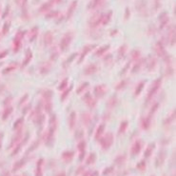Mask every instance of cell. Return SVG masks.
I'll list each match as a JSON object with an SVG mask.
<instances>
[{"instance_id":"obj_18","label":"cell","mask_w":176,"mask_h":176,"mask_svg":"<svg viewBox=\"0 0 176 176\" xmlns=\"http://www.w3.org/2000/svg\"><path fill=\"white\" fill-rule=\"evenodd\" d=\"M42 166H43V159H40L37 163L36 166V172H35V176H43L42 172Z\"/></svg>"},{"instance_id":"obj_8","label":"cell","mask_w":176,"mask_h":176,"mask_svg":"<svg viewBox=\"0 0 176 176\" xmlns=\"http://www.w3.org/2000/svg\"><path fill=\"white\" fill-rule=\"evenodd\" d=\"M154 49H155L156 53H157L160 57H163V56L166 55V51H165V48H164L163 44H162L161 42H157V43H156V45H155V47H154Z\"/></svg>"},{"instance_id":"obj_13","label":"cell","mask_w":176,"mask_h":176,"mask_svg":"<svg viewBox=\"0 0 176 176\" xmlns=\"http://www.w3.org/2000/svg\"><path fill=\"white\" fill-rule=\"evenodd\" d=\"M81 120L84 123V125L89 126L91 122V115L89 112H84L83 114H81Z\"/></svg>"},{"instance_id":"obj_25","label":"cell","mask_w":176,"mask_h":176,"mask_svg":"<svg viewBox=\"0 0 176 176\" xmlns=\"http://www.w3.org/2000/svg\"><path fill=\"white\" fill-rule=\"evenodd\" d=\"M109 49V45H106V46H103V47H101L100 49H98V51L96 52V55H98V56H100V55H102L103 53H105L108 49Z\"/></svg>"},{"instance_id":"obj_16","label":"cell","mask_w":176,"mask_h":176,"mask_svg":"<svg viewBox=\"0 0 176 176\" xmlns=\"http://www.w3.org/2000/svg\"><path fill=\"white\" fill-rule=\"evenodd\" d=\"M62 158L65 162H70L73 158V151H65L62 154Z\"/></svg>"},{"instance_id":"obj_17","label":"cell","mask_w":176,"mask_h":176,"mask_svg":"<svg viewBox=\"0 0 176 176\" xmlns=\"http://www.w3.org/2000/svg\"><path fill=\"white\" fill-rule=\"evenodd\" d=\"M37 34H38V28L37 27H34V28H32L30 31V35H29L30 41H34L36 38Z\"/></svg>"},{"instance_id":"obj_10","label":"cell","mask_w":176,"mask_h":176,"mask_svg":"<svg viewBox=\"0 0 176 176\" xmlns=\"http://www.w3.org/2000/svg\"><path fill=\"white\" fill-rule=\"evenodd\" d=\"M95 48V45H87V46H85L84 47V49H83V52H82V54H81V56H80V59H79V62H81L82 60H84V58H85V56L87 55L88 53H89L92 49H94Z\"/></svg>"},{"instance_id":"obj_47","label":"cell","mask_w":176,"mask_h":176,"mask_svg":"<svg viewBox=\"0 0 176 176\" xmlns=\"http://www.w3.org/2000/svg\"><path fill=\"white\" fill-rule=\"evenodd\" d=\"M70 91H71V88H70L69 90H67V91H66L63 93V94H62V97H61V100H62V101H64L65 99L67 98V96L69 95V93L70 92Z\"/></svg>"},{"instance_id":"obj_43","label":"cell","mask_w":176,"mask_h":176,"mask_svg":"<svg viewBox=\"0 0 176 176\" xmlns=\"http://www.w3.org/2000/svg\"><path fill=\"white\" fill-rule=\"evenodd\" d=\"M125 156L124 155H122V156H118L117 158H116V160H115V163L116 164H118V165H120V164H123L124 162H125Z\"/></svg>"},{"instance_id":"obj_34","label":"cell","mask_w":176,"mask_h":176,"mask_svg":"<svg viewBox=\"0 0 176 176\" xmlns=\"http://www.w3.org/2000/svg\"><path fill=\"white\" fill-rule=\"evenodd\" d=\"M44 108H45V109L49 112L52 109V103H51V100H45V102H44Z\"/></svg>"},{"instance_id":"obj_31","label":"cell","mask_w":176,"mask_h":176,"mask_svg":"<svg viewBox=\"0 0 176 176\" xmlns=\"http://www.w3.org/2000/svg\"><path fill=\"white\" fill-rule=\"evenodd\" d=\"M127 127H128V122H127V121H123V122L121 123V125H120L119 133H125V130H127Z\"/></svg>"},{"instance_id":"obj_56","label":"cell","mask_w":176,"mask_h":176,"mask_svg":"<svg viewBox=\"0 0 176 176\" xmlns=\"http://www.w3.org/2000/svg\"><path fill=\"white\" fill-rule=\"evenodd\" d=\"M56 176H66V173L64 172H60V173H58Z\"/></svg>"},{"instance_id":"obj_23","label":"cell","mask_w":176,"mask_h":176,"mask_svg":"<svg viewBox=\"0 0 176 176\" xmlns=\"http://www.w3.org/2000/svg\"><path fill=\"white\" fill-rule=\"evenodd\" d=\"M165 158H166V153H165V151H163L159 153V155L157 157V166H161L165 161Z\"/></svg>"},{"instance_id":"obj_19","label":"cell","mask_w":176,"mask_h":176,"mask_svg":"<svg viewBox=\"0 0 176 176\" xmlns=\"http://www.w3.org/2000/svg\"><path fill=\"white\" fill-rule=\"evenodd\" d=\"M85 148H86V142L85 141H81L79 144H78V150L81 152V154H80V160H82V158H83V156L85 154Z\"/></svg>"},{"instance_id":"obj_37","label":"cell","mask_w":176,"mask_h":176,"mask_svg":"<svg viewBox=\"0 0 176 176\" xmlns=\"http://www.w3.org/2000/svg\"><path fill=\"white\" fill-rule=\"evenodd\" d=\"M21 137H22V134H21V131H19V133L16 134V136L14 137V138L13 139V141H12V146H13L14 144H16L17 142H19L20 141V139H21Z\"/></svg>"},{"instance_id":"obj_55","label":"cell","mask_w":176,"mask_h":176,"mask_svg":"<svg viewBox=\"0 0 176 176\" xmlns=\"http://www.w3.org/2000/svg\"><path fill=\"white\" fill-rule=\"evenodd\" d=\"M6 54H8V52H2L1 54H0V59H1L2 57H4Z\"/></svg>"},{"instance_id":"obj_27","label":"cell","mask_w":176,"mask_h":176,"mask_svg":"<svg viewBox=\"0 0 176 176\" xmlns=\"http://www.w3.org/2000/svg\"><path fill=\"white\" fill-rule=\"evenodd\" d=\"M52 96V92L49 90H45L43 91V97L45 98V100H51Z\"/></svg>"},{"instance_id":"obj_6","label":"cell","mask_w":176,"mask_h":176,"mask_svg":"<svg viewBox=\"0 0 176 176\" xmlns=\"http://www.w3.org/2000/svg\"><path fill=\"white\" fill-rule=\"evenodd\" d=\"M22 37H23V32L18 31L17 34H16L14 40H13V52H18V49L21 47V40Z\"/></svg>"},{"instance_id":"obj_52","label":"cell","mask_w":176,"mask_h":176,"mask_svg":"<svg viewBox=\"0 0 176 176\" xmlns=\"http://www.w3.org/2000/svg\"><path fill=\"white\" fill-rule=\"evenodd\" d=\"M126 81H127V80H124V81H122V83H120V84L117 86V88H116V89H117V90H120V88H124V86L126 85Z\"/></svg>"},{"instance_id":"obj_53","label":"cell","mask_w":176,"mask_h":176,"mask_svg":"<svg viewBox=\"0 0 176 176\" xmlns=\"http://www.w3.org/2000/svg\"><path fill=\"white\" fill-rule=\"evenodd\" d=\"M75 56H76V53H73V55H71V56L70 57V59L68 60V61H67V62H68V63H70V62H71V61H73V58H74Z\"/></svg>"},{"instance_id":"obj_51","label":"cell","mask_w":176,"mask_h":176,"mask_svg":"<svg viewBox=\"0 0 176 176\" xmlns=\"http://www.w3.org/2000/svg\"><path fill=\"white\" fill-rule=\"evenodd\" d=\"M26 1H27V0H15L16 4L20 5V6H23V5H25L26 4Z\"/></svg>"},{"instance_id":"obj_7","label":"cell","mask_w":176,"mask_h":176,"mask_svg":"<svg viewBox=\"0 0 176 176\" xmlns=\"http://www.w3.org/2000/svg\"><path fill=\"white\" fill-rule=\"evenodd\" d=\"M102 18H103V15L102 14H95L94 16H92L91 19L90 20V25L92 28H96V27L102 23Z\"/></svg>"},{"instance_id":"obj_24","label":"cell","mask_w":176,"mask_h":176,"mask_svg":"<svg viewBox=\"0 0 176 176\" xmlns=\"http://www.w3.org/2000/svg\"><path fill=\"white\" fill-rule=\"evenodd\" d=\"M111 18H112V12H109L107 14L103 15V18H102V24H103V25L108 24L109 22V20H111Z\"/></svg>"},{"instance_id":"obj_40","label":"cell","mask_w":176,"mask_h":176,"mask_svg":"<svg viewBox=\"0 0 176 176\" xmlns=\"http://www.w3.org/2000/svg\"><path fill=\"white\" fill-rule=\"evenodd\" d=\"M23 124V118H19L16 122L13 124V129H18L19 127H21V125Z\"/></svg>"},{"instance_id":"obj_12","label":"cell","mask_w":176,"mask_h":176,"mask_svg":"<svg viewBox=\"0 0 176 176\" xmlns=\"http://www.w3.org/2000/svg\"><path fill=\"white\" fill-rule=\"evenodd\" d=\"M53 41V34L52 31H47L45 34H44V42L48 46V45H51Z\"/></svg>"},{"instance_id":"obj_42","label":"cell","mask_w":176,"mask_h":176,"mask_svg":"<svg viewBox=\"0 0 176 176\" xmlns=\"http://www.w3.org/2000/svg\"><path fill=\"white\" fill-rule=\"evenodd\" d=\"M126 49H127V47H126V46H122V47H121V48L119 49V52H118V55H119V57L124 55L125 52H126Z\"/></svg>"},{"instance_id":"obj_21","label":"cell","mask_w":176,"mask_h":176,"mask_svg":"<svg viewBox=\"0 0 176 176\" xmlns=\"http://www.w3.org/2000/svg\"><path fill=\"white\" fill-rule=\"evenodd\" d=\"M104 130H105V125H100L97 129V131H96V134H95V139L98 140L101 138L102 134L104 133Z\"/></svg>"},{"instance_id":"obj_28","label":"cell","mask_w":176,"mask_h":176,"mask_svg":"<svg viewBox=\"0 0 176 176\" xmlns=\"http://www.w3.org/2000/svg\"><path fill=\"white\" fill-rule=\"evenodd\" d=\"M145 86V82H141V83L138 84V86H137L136 88V90H135V92H134V95L137 96V95H139L140 94V92L142 91V89L144 88Z\"/></svg>"},{"instance_id":"obj_22","label":"cell","mask_w":176,"mask_h":176,"mask_svg":"<svg viewBox=\"0 0 176 176\" xmlns=\"http://www.w3.org/2000/svg\"><path fill=\"white\" fill-rule=\"evenodd\" d=\"M118 102V99L116 96H112L111 98L109 99V101H108V104H107V106L109 108H113L116 106V104Z\"/></svg>"},{"instance_id":"obj_14","label":"cell","mask_w":176,"mask_h":176,"mask_svg":"<svg viewBox=\"0 0 176 176\" xmlns=\"http://www.w3.org/2000/svg\"><path fill=\"white\" fill-rule=\"evenodd\" d=\"M56 126H57V120H56V117L55 115H52L51 120H49V131L51 133H54V130H56Z\"/></svg>"},{"instance_id":"obj_3","label":"cell","mask_w":176,"mask_h":176,"mask_svg":"<svg viewBox=\"0 0 176 176\" xmlns=\"http://www.w3.org/2000/svg\"><path fill=\"white\" fill-rule=\"evenodd\" d=\"M160 86H161V79H156L154 82H153V84L151 88V91L148 94V100H151V99L153 97V95L158 91Z\"/></svg>"},{"instance_id":"obj_54","label":"cell","mask_w":176,"mask_h":176,"mask_svg":"<svg viewBox=\"0 0 176 176\" xmlns=\"http://www.w3.org/2000/svg\"><path fill=\"white\" fill-rule=\"evenodd\" d=\"M112 168H109L107 170H106V169L104 170V174H105V175H106V174H109V172H112Z\"/></svg>"},{"instance_id":"obj_4","label":"cell","mask_w":176,"mask_h":176,"mask_svg":"<svg viewBox=\"0 0 176 176\" xmlns=\"http://www.w3.org/2000/svg\"><path fill=\"white\" fill-rule=\"evenodd\" d=\"M107 92V86L105 85H98L94 88V95L97 98H102Z\"/></svg>"},{"instance_id":"obj_15","label":"cell","mask_w":176,"mask_h":176,"mask_svg":"<svg viewBox=\"0 0 176 176\" xmlns=\"http://www.w3.org/2000/svg\"><path fill=\"white\" fill-rule=\"evenodd\" d=\"M75 123H76V113L73 112L70 114V117H69V126L71 130L74 128Z\"/></svg>"},{"instance_id":"obj_38","label":"cell","mask_w":176,"mask_h":176,"mask_svg":"<svg viewBox=\"0 0 176 176\" xmlns=\"http://www.w3.org/2000/svg\"><path fill=\"white\" fill-rule=\"evenodd\" d=\"M76 5H77V1H73V4L70 5V10H69V16H70L71 14H73V10H75V8H76Z\"/></svg>"},{"instance_id":"obj_26","label":"cell","mask_w":176,"mask_h":176,"mask_svg":"<svg viewBox=\"0 0 176 176\" xmlns=\"http://www.w3.org/2000/svg\"><path fill=\"white\" fill-rule=\"evenodd\" d=\"M12 112H13V108H12V107H8V108L4 111V112H3L2 119H3V120H6V119L9 117V115H10V113H12Z\"/></svg>"},{"instance_id":"obj_46","label":"cell","mask_w":176,"mask_h":176,"mask_svg":"<svg viewBox=\"0 0 176 176\" xmlns=\"http://www.w3.org/2000/svg\"><path fill=\"white\" fill-rule=\"evenodd\" d=\"M145 168H146V163H145L144 161L140 162L138 165H137V169H140V170H144V169H145Z\"/></svg>"},{"instance_id":"obj_39","label":"cell","mask_w":176,"mask_h":176,"mask_svg":"<svg viewBox=\"0 0 176 176\" xmlns=\"http://www.w3.org/2000/svg\"><path fill=\"white\" fill-rule=\"evenodd\" d=\"M101 1L102 0H93V1L90 4V6H89V8H91V9H93V8H95V7H97L99 4L101 3Z\"/></svg>"},{"instance_id":"obj_20","label":"cell","mask_w":176,"mask_h":176,"mask_svg":"<svg viewBox=\"0 0 176 176\" xmlns=\"http://www.w3.org/2000/svg\"><path fill=\"white\" fill-rule=\"evenodd\" d=\"M141 126H142V129L148 130V128H150V126H151V119L148 117L143 118L142 121H141Z\"/></svg>"},{"instance_id":"obj_57","label":"cell","mask_w":176,"mask_h":176,"mask_svg":"<svg viewBox=\"0 0 176 176\" xmlns=\"http://www.w3.org/2000/svg\"><path fill=\"white\" fill-rule=\"evenodd\" d=\"M92 176H98V173L97 172H94V173L92 174Z\"/></svg>"},{"instance_id":"obj_9","label":"cell","mask_w":176,"mask_h":176,"mask_svg":"<svg viewBox=\"0 0 176 176\" xmlns=\"http://www.w3.org/2000/svg\"><path fill=\"white\" fill-rule=\"evenodd\" d=\"M141 148H142V144H141V141L137 140L134 144L131 147V155H137L138 153L140 152L141 151Z\"/></svg>"},{"instance_id":"obj_5","label":"cell","mask_w":176,"mask_h":176,"mask_svg":"<svg viewBox=\"0 0 176 176\" xmlns=\"http://www.w3.org/2000/svg\"><path fill=\"white\" fill-rule=\"evenodd\" d=\"M83 101L87 104V106L89 108H91V109L94 108L95 105H96L95 99L91 95V93H86V94L84 95V97H83Z\"/></svg>"},{"instance_id":"obj_36","label":"cell","mask_w":176,"mask_h":176,"mask_svg":"<svg viewBox=\"0 0 176 176\" xmlns=\"http://www.w3.org/2000/svg\"><path fill=\"white\" fill-rule=\"evenodd\" d=\"M140 52L138 51V49H135V51L133 52V53H131V58L134 59V60H138L140 58Z\"/></svg>"},{"instance_id":"obj_58","label":"cell","mask_w":176,"mask_h":176,"mask_svg":"<svg viewBox=\"0 0 176 176\" xmlns=\"http://www.w3.org/2000/svg\"><path fill=\"white\" fill-rule=\"evenodd\" d=\"M60 1H61V0H53V2H56V3H58Z\"/></svg>"},{"instance_id":"obj_45","label":"cell","mask_w":176,"mask_h":176,"mask_svg":"<svg viewBox=\"0 0 176 176\" xmlns=\"http://www.w3.org/2000/svg\"><path fill=\"white\" fill-rule=\"evenodd\" d=\"M14 69H15V65H10V67H9V68H7V69H5V70H3V73H4V74L9 73L10 70H13Z\"/></svg>"},{"instance_id":"obj_32","label":"cell","mask_w":176,"mask_h":176,"mask_svg":"<svg viewBox=\"0 0 176 176\" xmlns=\"http://www.w3.org/2000/svg\"><path fill=\"white\" fill-rule=\"evenodd\" d=\"M155 65H156V60L154 58H151L150 60V62H148V70H153V69H154V67H155Z\"/></svg>"},{"instance_id":"obj_11","label":"cell","mask_w":176,"mask_h":176,"mask_svg":"<svg viewBox=\"0 0 176 176\" xmlns=\"http://www.w3.org/2000/svg\"><path fill=\"white\" fill-rule=\"evenodd\" d=\"M97 70H98L97 66L95 64H91V65H89L86 68V70H85V74H87V75L93 74V73H95Z\"/></svg>"},{"instance_id":"obj_41","label":"cell","mask_w":176,"mask_h":176,"mask_svg":"<svg viewBox=\"0 0 176 176\" xmlns=\"http://www.w3.org/2000/svg\"><path fill=\"white\" fill-rule=\"evenodd\" d=\"M9 29H10V22H7V23H5V25L3 26V34H6L7 32L9 31Z\"/></svg>"},{"instance_id":"obj_50","label":"cell","mask_w":176,"mask_h":176,"mask_svg":"<svg viewBox=\"0 0 176 176\" xmlns=\"http://www.w3.org/2000/svg\"><path fill=\"white\" fill-rule=\"evenodd\" d=\"M49 8H51V4H45L44 6L40 9V10L41 12H43V10H49Z\"/></svg>"},{"instance_id":"obj_2","label":"cell","mask_w":176,"mask_h":176,"mask_svg":"<svg viewBox=\"0 0 176 176\" xmlns=\"http://www.w3.org/2000/svg\"><path fill=\"white\" fill-rule=\"evenodd\" d=\"M113 135L112 133H108L105 136L103 137V138L101 139V146L102 148H104V150H108V148H109L112 147V143H113Z\"/></svg>"},{"instance_id":"obj_29","label":"cell","mask_w":176,"mask_h":176,"mask_svg":"<svg viewBox=\"0 0 176 176\" xmlns=\"http://www.w3.org/2000/svg\"><path fill=\"white\" fill-rule=\"evenodd\" d=\"M51 70V65H49V63H46V64H44L42 67H41V73H43V74H45V73H47L48 71Z\"/></svg>"},{"instance_id":"obj_48","label":"cell","mask_w":176,"mask_h":176,"mask_svg":"<svg viewBox=\"0 0 176 176\" xmlns=\"http://www.w3.org/2000/svg\"><path fill=\"white\" fill-rule=\"evenodd\" d=\"M88 86H89V84H88V83H84L82 86H80V87L78 88V90H77V93H80L82 91H84Z\"/></svg>"},{"instance_id":"obj_35","label":"cell","mask_w":176,"mask_h":176,"mask_svg":"<svg viewBox=\"0 0 176 176\" xmlns=\"http://www.w3.org/2000/svg\"><path fill=\"white\" fill-rule=\"evenodd\" d=\"M67 85H68V79L66 78V79H64V80L62 81V83L59 85L58 90H59V91H63V90H65V89H67Z\"/></svg>"},{"instance_id":"obj_44","label":"cell","mask_w":176,"mask_h":176,"mask_svg":"<svg viewBox=\"0 0 176 176\" xmlns=\"http://www.w3.org/2000/svg\"><path fill=\"white\" fill-rule=\"evenodd\" d=\"M25 164V160H21V161H19L18 163H16L15 164V166H14V168H13V170H16V169H20L23 165Z\"/></svg>"},{"instance_id":"obj_30","label":"cell","mask_w":176,"mask_h":176,"mask_svg":"<svg viewBox=\"0 0 176 176\" xmlns=\"http://www.w3.org/2000/svg\"><path fill=\"white\" fill-rule=\"evenodd\" d=\"M153 148H154V144H152V146L150 145V146L148 147V148H147L146 151H145V156H146V157H150V156L151 155Z\"/></svg>"},{"instance_id":"obj_1","label":"cell","mask_w":176,"mask_h":176,"mask_svg":"<svg viewBox=\"0 0 176 176\" xmlns=\"http://www.w3.org/2000/svg\"><path fill=\"white\" fill-rule=\"evenodd\" d=\"M73 32H67V34L63 36L61 41H60V45H59L62 52H65L66 49H68V47L70 46L71 40H73Z\"/></svg>"},{"instance_id":"obj_33","label":"cell","mask_w":176,"mask_h":176,"mask_svg":"<svg viewBox=\"0 0 176 176\" xmlns=\"http://www.w3.org/2000/svg\"><path fill=\"white\" fill-rule=\"evenodd\" d=\"M95 160H96V156H95V154H94V153H91L90 156L88 157V159H87V164H88V165L93 164V163L95 162Z\"/></svg>"},{"instance_id":"obj_49","label":"cell","mask_w":176,"mask_h":176,"mask_svg":"<svg viewBox=\"0 0 176 176\" xmlns=\"http://www.w3.org/2000/svg\"><path fill=\"white\" fill-rule=\"evenodd\" d=\"M141 65H142V61H139V62H138V64H137V65H135V67L133 69V73H134L135 70H136V71L138 70L141 68Z\"/></svg>"}]
</instances>
